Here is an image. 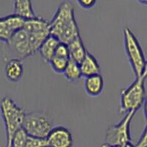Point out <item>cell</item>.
I'll return each instance as SVG.
<instances>
[{"label": "cell", "mask_w": 147, "mask_h": 147, "mask_svg": "<svg viewBox=\"0 0 147 147\" xmlns=\"http://www.w3.org/2000/svg\"><path fill=\"white\" fill-rule=\"evenodd\" d=\"M124 46L136 78L147 72L146 60L138 40L128 27L124 29Z\"/></svg>", "instance_id": "cell-4"}, {"label": "cell", "mask_w": 147, "mask_h": 147, "mask_svg": "<svg viewBox=\"0 0 147 147\" xmlns=\"http://www.w3.org/2000/svg\"><path fill=\"white\" fill-rule=\"evenodd\" d=\"M47 140L49 147H73L74 145L71 132L64 126L53 127Z\"/></svg>", "instance_id": "cell-8"}, {"label": "cell", "mask_w": 147, "mask_h": 147, "mask_svg": "<svg viewBox=\"0 0 147 147\" xmlns=\"http://www.w3.org/2000/svg\"><path fill=\"white\" fill-rule=\"evenodd\" d=\"M77 2L81 7L88 10L94 8L97 4L96 0H78Z\"/></svg>", "instance_id": "cell-23"}, {"label": "cell", "mask_w": 147, "mask_h": 147, "mask_svg": "<svg viewBox=\"0 0 147 147\" xmlns=\"http://www.w3.org/2000/svg\"><path fill=\"white\" fill-rule=\"evenodd\" d=\"M12 35H13V33L7 28L5 21H4L3 17L0 18V41L5 42V43L7 44V42H8L9 39Z\"/></svg>", "instance_id": "cell-21"}, {"label": "cell", "mask_w": 147, "mask_h": 147, "mask_svg": "<svg viewBox=\"0 0 147 147\" xmlns=\"http://www.w3.org/2000/svg\"><path fill=\"white\" fill-rule=\"evenodd\" d=\"M5 76L8 81L18 82L24 74V65L22 60L17 58L10 60L5 66Z\"/></svg>", "instance_id": "cell-11"}, {"label": "cell", "mask_w": 147, "mask_h": 147, "mask_svg": "<svg viewBox=\"0 0 147 147\" xmlns=\"http://www.w3.org/2000/svg\"><path fill=\"white\" fill-rule=\"evenodd\" d=\"M80 68L82 77H88L100 74V65L94 55L87 52L82 62L79 64Z\"/></svg>", "instance_id": "cell-10"}, {"label": "cell", "mask_w": 147, "mask_h": 147, "mask_svg": "<svg viewBox=\"0 0 147 147\" xmlns=\"http://www.w3.org/2000/svg\"><path fill=\"white\" fill-rule=\"evenodd\" d=\"M22 128L30 136L47 138L49 133L53 128L52 121L44 114L30 113L26 114Z\"/></svg>", "instance_id": "cell-6"}, {"label": "cell", "mask_w": 147, "mask_h": 147, "mask_svg": "<svg viewBox=\"0 0 147 147\" xmlns=\"http://www.w3.org/2000/svg\"><path fill=\"white\" fill-rule=\"evenodd\" d=\"M147 72L141 77L136 78V80L126 88L122 89L120 94V113H127L135 110L137 111L146 102V91L145 81Z\"/></svg>", "instance_id": "cell-3"}, {"label": "cell", "mask_w": 147, "mask_h": 147, "mask_svg": "<svg viewBox=\"0 0 147 147\" xmlns=\"http://www.w3.org/2000/svg\"><path fill=\"white\" fill-rule=\"evenodd\" d=\"M69 61V59L61 58V57L53 56V57L49 60V63L54 72L57 74H63L68 65Z\"/></svg>", "instance_id": "cell-18"}, {"label": "cell", "mask_w": 147, "mask_h": 147, "mask_svg": "<svg viewBox=\"0 0 147 147\" xmlns=\"http://www.w3.org/2000/svg\"><path fill=\"white\" fill-rule=\"evenodd\" d=\"M3 18L7 28L13 34L18 30L23 29L25 23V20L24 18L13 13L3 17Z\"/></svg>", "instance_id": "cell-17"}, {"label": "cell", "mask_w": 147, "mask_h": 147, "mask_svg": "<svg viewBox=\"0 0 147 147\" xmlns=\"http://www.w3.org/2000/svg\"><path fill=\"white\" fill-rule=\"evenodd\" d=\"M50 35L65 44L80 35L74 15V6L69 1L60 4L49 22Z\"/></svg>", "instance_id": "cell-1"}, {"label": "cell", "mask_w": 147, "mask_h": 147, "mask_svg": "<svg viewBox=\"0 0 147 147\" xmlns=\"http://www.w3.org/2000/svg\"><path fill=\"white\" fill-rule=\"evenodd\" d=\"M13 14L28 20L35 17L32 3L30 0H16L13 2Z\"/></svg>", "instance_id": "cell-14"}, {"label": "cell", "mask_w": 147, "mask_h": 147, "mask_svg": "<svg viewBox=\"0 0 147 147\" xmlns=\"http://www.w3.org/2000/svg\"><path fill=\"white\" fill-rule=\"evenodd\" d=\"M28 135L23 128L19 129L14 134L10 142V147H24Z\"/></svg>", "instance_id": "cell-19"}, {"label": "cell", "mask_w": 147, "mask_h": 147, "mask_svg": "<svg viewBox=\"0 0 147 147\" xmlns=\"http://www.w3.org/2000/svg\"><path fill=\"white\" fill-rule=\"evenodd\" d=\"M23 29L29 34L43 31H50L49 22L41 17H34L28 20H25Z\"/></svg>", "instance_id": "cell-15"}, {"label": "cell", "mask_w": 147, "mask_h": 147, "mask_svg": "<svg viewBox=\"0 0 147 147\" xmlns=\"http://www.w3.org/2000/svg\"><path fill=\"white\" fill-rule=\"evenodd\" d=\"M69 50V60L80 64L85 57L88 51L83 44L81 36H78L67 44Z\"/></svg>", "instance_id": "cell-12"}, {"label": "cell", "mask_w": 147, "mask_h": 147, "mask_svg": "<svg viewBox=\"0 0 147 147\" xmlns=\"http://www.w3.org/2000/svg\"><path fill=\"white\" fill-rule=\"evenodd\" d=\"M0 110L6 131V146H10L14 134L22 128L26 113L23 108L9 96L4 97L0 102Z\"/></svg>", "instance_id": "cell-2"}, {"label": "cell", "mask_w": 147, "mask_h": 147, "mask_svg": "<svg viewBox=\"0 0 147 147\" xmlns=\"http://www.w3.org/2000/svg\"><path fill=\"white\" fill-rule=\"evenodd\" d=\"M5 147H10V146H5Z\"/></svg>", "instance_id": "cell-27"}, {"label": "cell", "mask_w": 147, "mask_h": 147, "mask_svg": "<svg viewBox=\"0 0 147 147\" xmlns=\"http://www.w3.org/2000/svg\"><path fill=\"white\" fill-rule=\"evenodd\" d=\"M105 88V80L100 74L85 77L84 89L90 97H97L102 94Z\"/></svg>", "instance_id": "cell-9"}, {"label": "cell", "mask_w": 147, "mask_h": 147, "mask_svg": "<svg viewBox=\"0 0 147 147\" xmlns=\"http://www.w3.org/2000/svg\"><path fill=\"white\" fill-rule=\"evenodd\" d=\"M136 113L135 110L127 113L119 123L110 126L106 132L105 143L110 145L124 146L127 143L131 142L129 126Z\"/></svg>", "instance_id": "cell-5"}, {"label": "cell", "mask_w": 147, "mask_h": 147, "mask_svg": "<svg viewBox=\"0 0 147 147\" xmlns=\"http://www.w3.org/2000/svg\"><path fill=\"white\" fill-rule=\"evenodd\" d=\"M59 43L60 40L56 37L52 35H49L45 40L42 43L38 52H39L41 57L46 62L49 63V60L53 57L56 47Z\"/></svg>", "instance_id": "cell-13"}, {"label": "cell", "mask_w": 147, "mask_h": 147, "mask_svg": "<svg viewBox=\"0 0 147 147\" xmlns=\"http://www.w3.org/2000/svg\"><path fill=\"white\" fill-rule=\"evenodd\" d=\"M54 56L69 60V50L68 45L62 42H60L56 47Z\"/></svg>", "instance_id": "cell-22"}, {"label": "cell", "mask_w": 147, "mask_h": 147, "mask_svg": "<svg viewBox=\"0 0 147 147\" xmlns=\"http://www.w3.org/2000/svg\"><path fill=\"white\" fill-rule=\"evenodd\" d=\"M63 74L67 80L71 82H77L82 77L80 65L71 60H69Z\"/></svg>", "instance_id": "cell-16"}, {"label": "cell", "mask_w": 147, "mask_h": 147, "mask_svg": "<svg viewBox=\"0 0 147 147\" xmlns=\"http://www.w3.org/2000/svg\"><path fill=\"white\" fill-rule=\"evenodd\" d=\"M135 147H147V132H146V126L144 128L138 141L136 145H134Z\"/></svg>", "instance_id": "cell-24"}, {"label": "cell", "mask_w": 147, "mask_h": 147, "mask_svg": "<svg viewBox=\"0 0 147 147\" xmlns=\"http://www.w3.org/2000/svg\"><path fill=\"white\" fill-rule=\"evenodd\" d=\"M122 147H135V146H134V145L132 144V143L129 142V143H127V144H125L124 146H122Z\"/></svg>", "instance_id": "cell-26"}, {"label": "cell", "mask_w": 147, "mask_h": 147, "mask_svg": "<svg viewBox=\"0 0 147 147\" xmlns=\"http://www.w3.org/2000/svg\"><path fill=\"white\" fill-rule=\"evenodd\" d=\"M24 147H49L47 138L28 136Z\"/></svg>", "instance_id": "cell-20"}, {"label": "cell", "mask_w": 147, "mask_h": 147, "mask_svg": "<svg viewBox=\"0 0 147 147\" xmlns=\"http://www.w3.org/2000/svg\"><path fill=\"white\" fill-rule=\"evenodd\" d=\"M101 147H122L119 146H113V145H110V144H106V143H103L101 146Z\"/></svg>", "instance_id": "cell-25"}, {"label": "cell", "mask_w": 147, "mask_h": 147, "mask_svg": "<svg viewBox=\"0 0 147 147\" xmlns=\"http://www.w3.org/2000/svg\"><path fill=\"white\" fill-rule=\"evenodd\" d=\"M7 44L21 58H26L33 55L30 47L29 34L24 29L14 32Z\"/></svg>", "instance_id": "cell-7"}]
</instances>
